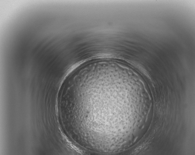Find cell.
I'll return each mask as SVG.
<instances>
[{"label":"cell","instance_id":"6da1fadb","mask_svg":"<svg viewBox=\"0 0 195 155\" xmlns=\"http://www.w3.org/2000/svg\"><path fill=\"white\" fill-rule=\"evenodd\" d=\"M121 80H112L99 86L90 100L87 125L92 137L104 143L114 152L122 150L131 122L130 96Z\"/></svg>","mask_w":195,"mask_h":155}]
</instances>
